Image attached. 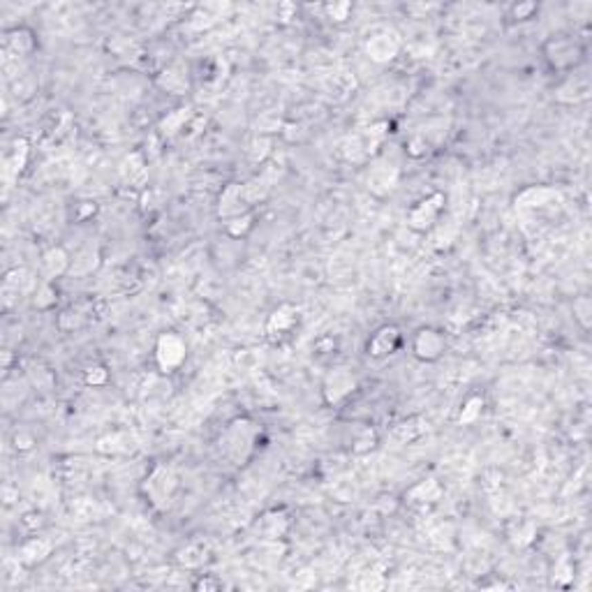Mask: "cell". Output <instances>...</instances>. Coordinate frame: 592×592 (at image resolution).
Wrapping results in <instances>:
<instances>
[{"mask_svg": "<svg viewBox=\"0 0 592 592\" xmlns=\"http://www.w3.org/2000/svg\"><path fill=\"white\" fill-rule=\"evenodd\" d=\"M257 442V426L248 419H236L227 426L225 435L220 438V449L232 463L241 465L243 460H248V456L255 449Z\"/></svg>", "mask_w": 592, "mask_h": 592, "instance_id": "1", "label": "cell"}, {"mask_svg": "<svg viewBox=\"0 0 592 592\" xmlns=\"http://www.w3.org/2000/svg\"><path fill=\"white\" fill-rule=\"evenodd\" d=\"M176 489H178V479L172 467H167V465H155L144 481V493H146L148 502L160 511L172 504Z\"/></svg>", "mask_w": 592, "mask_h": 592, "instance_id": "2", "label": "cell"}, {"mask_svg": "<svg viewBox=\"0 0 592 592\" xmlns=\"http://www.w3.org/2000/svg\"><path fill=\"white\" fill-rule=\"evenodd\" d=\"M546 61L551 63L553 70H560V72H567V70L576 68L578 63L583 61V47L571 37H555V40H549L544 47Z\"/></svg>", "mask_w": 592, "mask_h": 592, "instance_id": "3", "label": "cell"}, {"mask_svg": "<svg viewBox=\"0 0 592 592\" xmlns=\"http://www.w3.org/2000/svg\"><path fill=\"white\" fill-rule=\"evenodd\" d=\"M185 340L178 334H162L155 343V361L162 373L178 370L185 361Z\"/></svg>", "mask_w": 592, "mask_h": 592, "instance_id": "4", "label": "cell"}, {"mask_svg": "<svg viewBox=\"0 0 592 592\" xmlns=\"http://www.w3.org/2000/svg\"><path fill=\"white\" fill-rule=\"evenodd\" d=\"M442 208H445V194L435 192L428 199H421L419 204H414L407 213V225L414 232H428L431 227L438 223Z\"/></svg>", "mask_w": 592, "mask_h": 592, "instance_id": "5", "label": "cell"}, {"mask_svg": "<svg viewBox=\"0 0 592 592\" xmlns=\"http://www.w3.org/2000/svg\"><path fill=\"white\" fill-rule=\"evenodd\" d=\"M356 389V377L345 368H334L324 380V400L329 405H338V402L347 400Z\"/></svg>", "mask_w": 592, "mask_h": 592, "instance_id": "6", "label": "cell"}, {"mask_svg": "<svg viewBox=\"0 0 592 592\" xmlns=\"http://www.w3.org/2000/svg\"><path fill=\"white\" fill-rule=\"evenodd\" d=\"M445 347H447V340L445 336L440 334L438 329H419L412 340V352L416 359L421 361H438L442 354H445Z\"/></svg>", "mask_w": 592, "mask_h": 592, "instance_id": "7", "label": "cell"}, {"mask_svg": "<svg viewBox=\"0 0 592 592\" xmlns=\"http://www.w3.org/2000/svg\"><path fill=\"white\" fill-rule=\"evenodd\" d=\"M402 345V334L398 327H394V324H387V327L377 329L373 338L368 340V354L373 356V359H387V356L396 354V349H398Z\"/></svg>", "mask_w": 592, "mask_h": 592, "instance_id": "8", "label": "cell"}, {"mask_svg": "<svg viewBox=\"0 0 592 592\" xmlns=\"http://www.w3.org/2000/svg\"><path fill=\"white\" fill-rule=\"evenodd\" d=\"M400 51V40L396 32H375L373 37L366 42V54L370 56V61L375 63H389L394 61L396 54Z\"/></svg>", "mask_w": 592, "mask_h": 592, "instance_id": "9", "label": "cell"}, {"mask_svg": "<svg viewBox=\"0 0 592 592\" xmlns=\"http://www.w3.org/2000/svg\"><path fill=\"white\" fill-rule=\"evenodd\" d=\"M248 201L243 197V185L241 183H229L220 194V201H218V216L225 220H232L236 216H243L248 213Z\"/></svg>", "mask_w": 592, "mask_h": 592, "instance_id": "10", "label": "cell"}, {"mask_svg": "<svg viewBox=\"0 0 592 592\" xmlns=\"http://www.w3.org/2000/svg\"><path fill=\"white\" fill-rule=\"evenodd\" d=\"M296 324H298V308L285 303L278 310H273V315L269 317V324H266V334H269L271 338L273 336H278V338L287 336Z\"/></svg>", "mask_w": 592, "mask_h": 592, "instance_id": "11", "label": "cell"}, {"mask_svg": "<svg viewBox=\"0 0 592 592\" xmlns=\"http://www.w3.org/2000/svg\"><path fill=\"white\" fill-rule=\"evenodd\" d=\"M121 176L127 181L130 185L134 187H144L148 181V169L144 162V155L141 153H130L121 165Z\"/></svg>", "mask_w": 592, "mask_h": 592, "instance_id": "12", "label": "cell"}, {"mask_svg": "<svg viewBox=\"0 0 592 592\" xmlns=\"http://www.w3.org/2000/svg\"><path fill=\"white\" fill-rule=\"evenodd\" d=\"M558 192L553 187H546V185H528L525 190H520L513 199V204L518 208H537V206H544L549 204L551 199H555Z\"/></svg>", "mask_w": 592, "mask_h": 592, "instance_id": "13", "label": "cell"}, {"mask_svg": "<svg viewBox=\"0 0 592 592\" xmlns=\"http://www.w3.org/2000/svg\"><path fill=\"white\" fill-rule=\"evenodd\" d=\"M51 553V542L49 539H42V537H32L28 539L21 551H19V560H21V564H25V567H32V564L47 560V555Z\"/></svg>", "mask_w": 592, "mask_h": 592, "instance_id": "14", "label": "cell"}, {"mask_svg": "<svg viewBox=\"0 0 592 592\" xmlns=\"http://www.w3.org/2000/svg\"><path fill=\"white\" fill-rule=\"evenodd\" d=\"M42 264H44V273L49 278H58L63 273H70V266H72V257L68 255V250L56 245V248H49L44 252L42 257Z\"/></svg>", "mask_w": 592, "mask_h": 592, "instance_id": "15", "label": "cell"}, {"mask_svg": "<svg viewBox=\"0 0 592 592\" xmlns=\"http://www.w3.org/2000/svg\"><path fill=\"white\" fill-rule=\"evenodd\" d=\"M158 83L165 90H169V93L181 95V93H185V88H187V72L181 65H174V68H169L160 74Z\"/></svg>", "mask_w": 592, "mask_h": 592, "instance_id": "16", "label": "cell"}, {"mask_svg": "<svg viewBox=\"0 0 592 592\" xmlns=\"http://www.w3.org/2000/svg\"><path fill=\"white\" fill-rule=\"evenodd\" d=\"M5 49H12L17 56H25L35 49V40H32V32L25 28H17L8 32V40H5Z\"/></svg>", "mask_w": 592, "mask_h": 592, "instance_id": "17", "label": "cell"}, {"mask_svg": "<svg viewBox=\"0 0 592 592\" xmlns=\"http://www.w3.org/2000/svg\"><path fill=\"white\" fill-rule=\"evenodd\" d=\"M407 498H412L414 502H438L442 498V486L435 479L421 481V484H416L414 489L407 493Z\"/></svg>", "mask_w": 592, "mask_h": 592, "instance_id": "18", "label": "cell"}, {"mask_svg": "<svg viewBox=\"0 0 592 592\" xmlns=\"http://www.w3.org/2000/svg\"><path fill=\"white\" fill-rule=\"evenodd\" d=\"M564 93H571L567 97V102H581L590 95V81L585 79V76H574V79H569L567 83H562V86L558 88L555 97H562Z\"/></svg>", "mask_w": 592, "mask_h": 592, "instance_id": "19", "label": "cell"}, {"mask_svg": "<svg viewBox=\"0 0 592 592\" xmlns=\"http://www.w3.org/2000/svg\"><path fill=\"white\" fill-rule=\"evenodd\" d=\"M130 438L125 433H112L107 435V438H102L100 442H97V451L100 453H127L130 449H132V445L127 447Z\"/></svg>", "mask_w": 592, "mask_h": 592, "instance_id": "20", "label": "cell"}, {"mask_svg": "<svg viewBox=\"0 0 592 592\" xmlns=\"http://www.w3.org/2000/svg\"><path fill=\"white\" fill-rule=\"evenodd\" d=\"M266 192H269V185H266L262 178H252L248 183H243V197L248 201V206L259 204V201L266 197Z\"/></svg>", "mask_w": 592, "mask_h": 592, "instance_id": "21", "label": "cell"}, {"mask_svg": "<svg viewBox=\"0 0 592 592\" xmlns=\"http://www.w3.org/2000/svg\"><path fill=\"white\" fill-rule=\"evenodd\" d=\"M97 255L90 248H86V250H81L79 255L76 257H72V266H70V273H76V276H81V273H88V271H93L95 269V264H97V259H95Z\"/></svg>", "mask_w": 592, "mask_h": 592, "instance_id": "22", "label": "cell"}, {"mask_svg": "<svg viewBox=\"0 0 592 592\" xmlns=\"http://www.w3.org/2000/svg\"><path fill=\"white\" fill-rule=\"evenodd\" d=\"M25 158H28V141L17 139L14 141V151H12V160L8 158V172L10 174L21 172L23 165H25Z\"/></svg>", "mask_w": 592, "mask_h": 592, "instance_id": "23", "label": "cell"}, {"mask_svg": "<svg viewBox=\"0 0 592 592\" xmlns=\"http://www.w3.org/2000/svg\"><path fill=\"white\" fill-rule=\"evenodd\" d=\"M396 169H389V167H377L373 169V174H370V187L373 190H377V185H385V190H391L394 183H396Z\"/></svg>", "mask_w": 592, "mask_h": 592, "instance_id": "24", "label": "cell"}, {"mask_svg": "<svg viewBox=\"0 0 592 592\" xmlns=\"http://www.w3.org/2000/svg\"><path fill=\"white\" fill-rule=\"evenodd\" d=\"M377 445V435H375V431L373 428H361L359 433L354 435V442H352V449H354V453H366V451H370V449H373Z\"/></svg>", "mask_w": 592, "mask_h": 592, "instance_id": "25", "label": "cell"}, {"mask_svg": "<svg viewBox=\"0 0 592 592\" xmlns=\"http://www.w3.org/2000/svg\"><path fill=\"white\" fill-rule=\"evenodd\" d=\"M250 227H252V213L250 211L243 213V216H236V218L227 220V223H225V229H227L229 236H243V234L248 232Z\"/></svg>", "mask_w": 592, "mask_h": 592, "instance_id": "26", "label": "cell"}, {"mask_svg": "<svg viewBox=\"0 0 592 592\" xmlns=\"http://www.w3.org/2000/svg\"><path fill=\"white\" fill-rule=\"evenodd\" d=\"M574 315H576V320L581 322V327L583 329H590V322H592V301H590V296H578L576 301H574Z\"/></svg>", "mask_w": 592, "mask_h": 592, "instance_id": "27", "label": "cell"}, {"mask_svg": "<svg viewBox=\"0 0 592 592\" xmlns=\"http://www.w3.org/2000/svg\"><path fill=\"white\" fill-rule=\"evenodd\" d=\"M481 407H484V398H481V396H472V398L465 402L458 421L460 424H472V421H477V416L481 414Z\"/></svg>", "mask_w": 592, "mask_h": 592, "instance_id": "28", "label": "cell"}, {"mask_svg": "<svg viewBox=\"0 0 592 592\" xmlns=\"http://www.w3.org/2000/svg\"><path fill=\"white\" fill-rule=\"evenodd\" d=\"M187 112H190V109H178V112H174L172 116H167V119L162 121V125H160V127H162V132H165V134H174V132H178V130L183 127V123L187 121V116H190Z\"/></svg>", "mask_w": 592, "mask_h": 592, "instance_id": "29", "label": "cell"}, {"mask_svg": "<svg viewBox=\"0 0 592 592\" xmlns=\"http://www.w3.org/2000/svg\"><path fill=\"white\" fill-rule=\"evenodd\" d=\"M324 12L329 14L331 21L343 23L345 19H349V12H352V3H334V5H324Z\"/></svg>", "mask_w": 592, "mask_h": 592, "instance_id": "30", "label": "cell"}, {"mask_svg": "<svg viewBox=\"0 0 592 592\" xmlns=\"http://www.w3.org/2000/svg\"><path fill=\"white\" fill-rule=\"evenodd\" d=\"M83 380H86V385H90V387H102V385H107L109 373L104 366H90L86 370V375H83Z\"/></svg>", "mask_w": 592, "mask_h": 592, "instance_id": "31", "label": "cell"}, {"mask_svg": "<svg viewBox=\"0 0 592 592\" xmlns=\"http://www.w3.org/2000/svg\"><path fill=\"white\" fill-rule=\"evenodd\" d=\"M414 424H416V421H405V424L396 426L394 438H396V440H400V442H409V440L419 438V435L424 433V428H416V431H414Z\"/></svg>", "mask_w": 592, "mask_h": 592, "instance_id": "32", "label": "cell"}, {"mask_svg": "<svg viewBox=\"0 0 592 592\" xmlns=\"http://www.w3.org/2000/svg\"><path fill=\"white\" fill-rule=\"evenodd\" d=\"M56 303V292L51 287L49 283H44L40 289H37V296H35V305L37 308H51Z\"/></svg>", "mask_w": 592, "mask_h": 592, "instance_id": "33", "label": "cell"}, {"mask_svg": "<svg viewBox=\"0 0 592 592\" xmlns=\"http://www.w3.org/2000/svg\"><path fill=\"white\" fill-rule=\"evenodd\" d=\"M539 12V5L537 3H520V5H513L511 8V14L513 19H518V21H528V19H532Z\"/></svg>", "mask_w": 592, "mask_h": 592, "instance_id": "34", "label": "cell"}, {"mask_svg": "<svg viewBox=\"0 0 592 592\" xmlns=\"http://www.w3.org/2000/svg\"><path fill=\"white\" fill-rule=\"evenodd\" d=\"M359 588H363V590H366V588H385V581H382V578H377V581H370L368 574H366V576H363V581L359 583Z\"/></svg>", "mask_w": 592, "mask_h": 592, "instance_id": "35", "label": "cell"}, {"mask_svg": "<svg viewBox=\"0 0 592 592\" xmlns=\"http://www.w3.org/2000/svg\"><path fill=\"white\" fill-rule=\"evenodd\" d=\"M278 12H280V19H292V12H296V8L292 3H283L280 8H278Z\"/></svg>", "mask_w": 592, "mask_h": 592, "instance_id": "36", "label": "cell"}]
</instances>
